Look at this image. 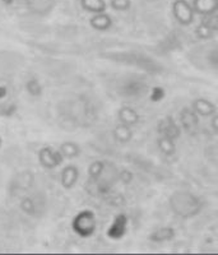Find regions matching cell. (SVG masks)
I'll list each match as a JSON object with an SVG mask.
<instances>
[{"label":"cell","instance_id":"obj_1","mask_svg":"<svg viewBox=\"0 0 218 255\" xmlns=\"http://www.w3.org/2000/svg\"><path fill=\"white\" fill-rule=\"evenodd\" d=\"M171 211L181 218H192L198 215L203 208V203L197 195L190 191L178 190L172 193L169 199Z\"/></svg>","mask_w":218,"mask_h":255},{"label":"cell","instance_id":"obj_2","mask_svg":"<svg viewBox=\"0 0 218 255\" xmlns=\"http://www.w3.org/2000/svg\"><path fill=\"white\" fill-rule=\"evenodd\" d=\"M19 108L18 92L10 78L0 77V116L10 118Z\"/></svg>","mask_w":218,"mask_h":255},{"label":"cell","instance_id":"obj_3","mask_svg":"<svg viewBox=\"0 0 218 255\" xmlns=\"http://www.w3.org/2000/svg\"><path fill=\"white\" fill-rule=\"evenodd\" d=\"M97 226L96 216L90 209H85L77 213L72 221V229L81 238H91L95 234Z\"/></svg>","mask_w":218,"mask_h":255},{"label":"cell","instance_id":"obj_4","mask_svg":"<svg viewBox=\"0 0 218 255\" xmlns=\"http://www.w3.org/2000/svg\"><path fill=\"white\" fill-rule=\"evenodd\" d=\"M24 65V58L19 52L1 50L0 51V77L10 78Z\"/></svg>","mask_w":218,"mask_h":255},{"label":"cell","instance_id":"obj_5","mask_svg":"<svg viewBox=\"0 0 218 255\" xmlns=\"http://www.w3.org/2000/svg\"><path fill=\"white\" fill-rule=\"evenodd\" d=\"M46 207V199L41 193H33L23 197L19 202L20 211L32 217H37Z\"/></svg>","mask_w":218,"mask_h":255},{"label":"cell","instance_id":"obj_6","mask_svg":"<svg viewBox=\"0 0 218 255\" xmlns=\"http://www.w3.org/2000/svg\"><path fill=\"white\" fill-rule=\"evenodd\" d=\"M38 162L46 170H53L56 168L58 166H60L64 161V157L60 153L59 149H55L53 147H49V145H45L38 151Z\"/></svg>","mask_w":218,"mask_h":255},{"label":"cell","instance_id":"obj_7","mask_svg":"<svg viewBox=\"0 0 218 255\" xmlns=\"http://www.w3.org/2000/svg\"><path fill=\"white\" fill-rule=\"evenodd\" d=\"M172 13L175 19L181 26H189L194 22V8L186 0H175L172 4Z\"/></svg>","mask_w":218,"mask_h":255},{"label":"cell","instance_id":"obj_8","mask_svg":"<svg viewBox=\"0 0 218 255\" xmlns=\"http://www.w3.org/2000/svg\"><path fill=\"white\" fill-rule=\"evenodd\" d=\"M35 183V176L31 171H22L10 181V193L17 194L18 191H27Z\"/></svg>","mask_w":218,"mask_h":255},{"label":"cell","instance_id":"obj_9","mask_svg":"<svg viewBox=\"0 0 218 255\" xmlns=\"http://www.w3.org/2000/svg\"><path fill=\"white\" fill-rule=\"evenodd\" d=\"M26 5L32 14L37 17H46L53 12L55 0H26Z\"/></svg>","mask_w":218,"mask_h":255},{"label":"cell","instance_id":"obj_10","mask_svg":"<svg viewBox=\"0 0 218 255\" xmlns=\"http://www.w3.org/2000/svg\"><path fill=\"white\" fill-rule=\"evenodd\" d=\"M198 114L190 109H183L180 113V124L184 130L189 134H195L199 129Z\"/></svg>","mask_w":218,"mask_h":255},{"label":"cell","instance_id":"obj_11","mask_svg":"<svg viewBox=\"0 0 218 255\" xmlns=\"http://www.w3.org/2000/svg\"><path fill=\"white\" fill-rule=\"evenodd\" d=\"M79 180V170L76 165L65 166L60 172V185L70 190L77 185Z\"/></svg>","mask_w":218,"mask_h":255},{"label":"cell","instance_id":"obj_12","mask_svg":"<svg viewBox=\"0 0 218 255\" xmlns=\"http://www.w3.org/2000/svg\"><path fill=\"white\" fill-rule=\"evenodd\" d=\"M158 131H160V135L170 136L172 139H176L180 135V128L171 116H167L163 120H161L160 124H158Z\"/></svg>","mask_w":218,"mask_h":255},{"label":"cell","instance_id":"obj_13","mask_svg":"<svg viewBox=\"0 0 218 255\" xmlns=\"http://www.w3.org/2000/svg\"><path fill=\"white\" fill-rule=\"evenodd\" d=\"M193 110L198 114L199 116H204V118H208V116H213L217 113V108L212 101L207 99H195L193 101Z\"/></svg>","mask_w":218,"mask_h":255},{"label":"cell","instance_id":"obj_14","mask_svg":"<svg viewBox=\"0 0 218 255\" xmlns=\"http://www.w3.org/2000/svg\"><path fill=\"white\" fill-rule=\"evenodd\" d=\"M117 119L121 124L128 127H135L139 123V114L130 106H122L117 111Z\"/></svg>","mask_w":218,"mask_h":255},{"label":"cell","instance_id":"obj_15","mask_svg":"<svg viewBox=\"0 0 218 255\" xmlns=\"http://www.w3.org/2000/svg\"><path fill=\"white\" fill-rule=\"evenodd\" d=\"M194 12L199 15H210L218 12V0H194Z\"/></svg>","mask_w":218,"mask_h":255},{"label":"cell","instance_id":"obj_16","mask_svg":"<svg viewBox=\"0 0 218 255\" xmlns=\"http://www.w3.org/2000/svg\"><path fill=\"white\" fill-rule=\"evenodd\" d=\"M126 223H128V218L124 215H119L115 220H113L112 225L110 226L108 231V236L110 239H121L125 235L126 232Z\"/></svg>","mask_w":218,"mask_h":255},{"label":"cell","instance_id":"obj_17","mask_svg":"<svg viewBox=\"0 0 218 255\" xmlns=\"http://www.w3.org/2000/svg\"><path fill=\"white\" fill-rule=\"evenodd\" d=\"M90 24L93 29L100 32H105L111 28L112 26V19L106 12L93 14V17L90 19Z\"/></svg>","mask_w":218,"mask_h":255},{"label":"cell","instance_id":"obj_18","mask_svg":"<svg viewBox=\"0 0 218 255\" xmlns=\"http://www.w3.org/2000/svg\"><path fill=\"white\" fill-rule=\"evenodd\" d=\"M112 135L116 142L125 144V143H129L133 139V130H131V127H128V125H124L120 123L112 130Z\"/></svg>","mask_w":218,"mask_h":255},{"label":"cell","instance_id":"obj_19","mask_svg":"<svg viewBox=\"0 0 218 255\" xmlns=\"http://www.w3.org/2000/svg\"><path fill=\"white\" fill-rule=\"evenodd\" d=\"M175 238V230L172 227H160L149 235V240L153 243H166Z\"/></svg>","mask_w":218,"mask_h":255},{"label":"cell","instance_id":"obj_20","mask_svg":"<svg viewBox=\"0 0 218 255\" xmlns=\"http://www.w3.org/2000/svg\"><path fill=\"white\" fill-rule=\"evenodd\" d=\"M81 6L83 10L91 14L106 12L105 0H81Z\"/></svg>","mask_w":218,"mask_h":255},{"label":"cell","instance_id":"obj_21","mask_svg":"<svg viewBox=\"0 0 218 255\" xmlns=\"http://www.w3.org/2000/svg\"><path fill=\"white\" fill-rule=\"evenodd\" d=\"M157 147L158 149H160L161 153H163L167 157L174 156V154L176 153V144H175V139H172V138H170V136L160 135V138L157 139Z\"/></svg>","mask_w":218,"mask_h":255},{"label":"cell","instance_id":"obj_22","mask_svg":"<svg viewBox=\"0 0 218 255\" xmlns=\"http://www.w3.org/2000/svg\"><path fill=\"white\" fill-rule=\"evenodd\" d=\"M60 153L63 154L64 158L68 159H73V158H77V157L81 154L82 149L76 142H63L58 148Z\"/></svg>","mask_w":218,"mask_h":255},{"label":"cell","instance_id":"obj_23","mask_svg":"<svg viewBox=\"0 0 218 255\" xmlns=\"http://www.w3.org/2000/svg\"><path fill=\"white\" fill-rule=\"evenodd\" d=\"M105 168L106 165L104 161H100V159L93 161L90 167H88V176H90L91 181H95V183L99 181L102 175H104V172H105Z\"/></svg>","mask_w":218,"mask_h":255},{"label":"cell","instance_id":"obj_24","mask_svg":"<svg viewBox=\"0 0 218 255\" xmlns=\"http://www.w3.org/2000/svg\"><path fill=\"white\" fill-rule=\"evenodd\" d=\"M26 91L32 97H40L44 92V88H42L37 78H29L26 81Z\"/></svg>","mask_w":218,"mask_h":255},{"label":"cell","instance_id":"obj_25","mask_svg":"<svg viewBox=\"0 0 218 255\" xmlns=\"http://www.w3.org/2000/svg\"><path fill=\"white\" fill-rule=\"evenodd\" d=\"M195 35L201 40H208V38H212L215 36V32L210 27H207L203 22H201V24L195 28Z\"/></svg>","mask_w":218,"mask_h":255},{"label":"cell","instance_id":"obj_26","mask_svg":"<svg viewBox=\"0 0 218 255\" xmlns=\"http://www.w3.org/2000/svg\"><path fill=\"white\" fill-rule=\"evenodd\" d=\"M202 22H203L207 27H210L215 33L218 32V12L212 13V14L210 15H204Z\"/></svg>","mask_w":218,"mask_h":255},{"label":"cell","instance_id":"obj_27","mask_svg":"<svg viewBox=\"0 0 218 255\" xmlns=\"http://www.w3.org/2000/svg\"><path fill=\"white\" fill-rule=\"evenodd\" d=\"M131 6L130 0H111V8L117 12H126Z\"/></svg>","mask_w":218,"mask_h":255},{"label":"cell","instance_id":"obj_28","mask_svg":"<svg viewBox=\"0 0 218 255\" xmlns=\"http://www.w3.org/2000/svg\"><path fill=\"white\" fill-rule=\"evenodd\" d=\"M119 180L124 184H130L133 180V174L129 170H122L119 174Z\"/></svg>","mask_w":218,"mask_h":255},{"label":"cell","instance_id":"obj_29","mask_svg":"<svg viewBox=\"0 0 218 255\" xmlns=\"http://www.w3.org/2000/svg\"><path fill=\"white\" fill-rule=\"evenodd\" d=\"M211 127H212V129L216 131V133H218V114L217 113L212 116V120H211Z\"/></svg>","mask_w":218,"mask_h":255},{"label":"cell","instance_id":"obj_30","mask_svg":"<svg viewBox=\"0 0 218 255\" xmlns=\"http://www.w3.org/2000/svg\"><path fill=\"white\" fill-rule=\"evenodd\" d=\"M212 61L216 64V65H218V51H213Z\"/></svg>","mask_w":218,"mask_h":255},{"label":"cell","instance_id":"obj_31","mask_svg":"<svg viewBox=\"0 0 218 255\" xmlns=\"http://www.w3.org/2000/svg\"><path fill=\"white\" fill-rule=\"evenodd\" d=\"M14 1H15V0H1V3H3L4 5H12Z\"/></svg>","mask_w":218,"mask_h":255},{"label":"cell","instance_id":"obj_32","mask_svg":"<svg viewBox=\"0 0 218 255\" xmlns=\"http://www.w3.org/2000/svg\"><path fill=\"white\" fill-rule=\"evenodd\" d=\"M1 143H3V140H1V138H0V147H1Z\"/></svg>","mask_w":218,"mask_h":255}]
</instances>
